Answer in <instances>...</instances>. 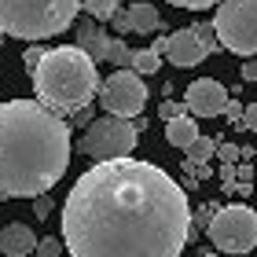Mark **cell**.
I'll return each mask as SVG.
<instances>
[{"label":"cell","instance_id":"17","mask_svg":"<svg viewBox=\"0 0 257 257\" xmlns=\"http://www.w3.org/2000/svg\"><path fill=\"white\" fill-rule=\"evenodd\" d=\"M188 155H191V162H209L217 155V144L213 140H202V136H195V144L188 147Z\"/></svg>","mask_w":257,"mask_h":257},{"label":"cell","instance_id":"12","mask_svg":"<svg viewBox=\"0 0 257 257\" xmlns=\"http://www.w3.org/2000/svg\"><path fill=\"white\" fill-rule=\"evenodd\" d=\"M118 33H158L162 30V15L155 4H128V11L114 15Z\"/></svg>","mask_w":257,"mask_h":257},{"label":"cell","instance_id":"19","mask_svg":"<svg viewBox=\"0 0 257 257\" xmlns=\"http://www.w3.org/2000/svg\"><path fill=\"white\" fill-rule=\"evenodd\" d=\"M169 4L188 8V11H202V8H213V4H220V0H169Z\"/></svg>","mask_w":257,"mask_h":257},{"label":"cell","instance_id":"4","mask_svg":"<svg viewBox=\"0 0 257 257\" xmlns=\"http://www.w3.org/2000/svg\"><path fill=\"white\" fill-rule=\"evenodd\" d=\"M81 0H0V33L19 41H44L74 26Z\"/></svg>","mask_w":257,"mask_h":257},{"label":"cell","instance_id":"13","mask_svg":"<svg viewBox=\"0 0 257 257\" xmlns=\"http://www.w3.org/2000/svg\"><path fill=\"white\" fill-rule=\"evenodd\" d=\"M33 250H37V235H33L30 224L15 220V224H8L0 231V253L4 257H30Z\"/></svg>","mask_w":257,"mask_h":257},{"label":"cell","instance_id":"16","mask_svg":"<svg viewBox=\"0 0 257 257\" xmlns=\"http://www.w3.org/2000/svg\"><path fill=\"white\" fill-rule=\"evenodd\" d=\"M118 4L121 0H81V11H88V19H96V22H107L118 15Z\"/></svg>","mask_w":257,"mask_h":257},{"label":"cell","instance_id":"14","mask_svg":"<svg viewBox=\"0 0 257 257\" xmlns=\"http://www.w3.org/2000/svg\"><path fill=\"white\" fill-rule=\"evenodd\" d=\"M195 136H198V128H195L191 118H169V125H166V140H169L173 147H184V151H188V147L195 144Z\"/></svg>","mask_w":257,"mask_h":257},{"label":"cell","instance_id":"7","mask_svg":"<svg viewBox=\"0 0 257 257\" xmlns=\"http://www.w3.org/2000/svg\"><path fill=\"white\" fill-rule=\"evenodd\" d=\"M136 125L128 121V118H114V114H107V118H96L88 128H85V136H81V151H85L88 158H99V162H107V158H128L133 155V147H136Z\"/></svg>","mask_w":257,"mask_h":257},{"label":"cell","instance_id":"20","mask_svg":"<svg viewBox=\"0 0 257 257\" xmlns=\"http://www.w3.org/2000/svg\"><path fill=\"white\" fill-rule=\"evenodd\" d=\"M242 125H246L250 133H257V103H250V107H242Z\"/></svg>","mask_w":257,"mask_h":257},{"label":"cell","instance_id":"6","mask_svg":"<svg viewBox=\"0 0 257 257\" xmlns=\"http://www.w3.org/2000/svg\"><path fill=\"white\" fill-rule=\"evenodd\" d=\"M209 242L220 253H250L257 246V213L250 206H224L209 220Z\"/></svg>","mask_w":257,"mask_h":257},{"label":"cell","instance_id":"24","mask_svg":"<svg viewBox=\"0 0 257 257\" xmlns=\"http://www.w3.org/2000/svg\"><path fill=\"white\" fill-rule=\"evenodd\" d=\"M242 81H257V63H246V66H242Z\"/></svg>","mask_w":257,"mask_h":257},{"label":"cell","instance_id":"22","mask_svg":"<svg viewBox=\"0 0 257 257\" xmlns=\"http://www.w3.org/2000/svg\"><path fill=\"white\" fill-rule=\"evenodd\" d=\"M41 55H44L41 48H26V52H22V63H26V66L33 70V66H37V63H41Z\"/></svg>","mask_w":257,"mask_h":257},{"label":"cell","instance_id":"18","mask_svg":"<svg viewBox=\"0 0 257 257\" xmlns=\"http://www.w3.org/2000/svg\"><path fill=\"white\" fill-rule=\"evenodd\" d=\"M37 257H63L59 239H55V235H48V239H37Z\"/></svg>","mask_w":257,"mask_h":257},{"label":"cell","instance_id":"2","mask_svg":"<svg viewBox=\"0 0 257 257\" xmlns=\"http://www.w3.org/2000/svg\"><path fill=\"white\" fill-rule=\"evenodd\" d=\"M70 166V125L37 99L0 103V195L37 198Z\"/></svg>","mask_w":257,"mask_h":257},{"label":"cell","instance_id":"10","mask_svg":"<svg viewBox=\"0 0 257 257\" xmlns=\"http://www.w3.org/2000/svg\"><path fill=\"white\" fill-rule=\"evenodd\" d=\"M77 48L81 52H88L92 55V63H114L118 70H125L128 66V59H133V52L125 48V41L121 37H110V33H103L99 26H96V19H85L77 26Z\"/></svg>","mask_w":257,"mask_h":257},{"label":"cell","instance_id":"21","mask_svg":"<svg viewBox=\"0 0 257 257\" xmlns=\"http://www.w3.org/2000/svg\"><path fill=\"white\" fill-rule=\"evenodd\" d=\"M33 209H37V217H48L52 213V198L48 195H37V198H33Z\"/></svg>","mask_w":257,"mask_h":257},{"label":"cell","instance_id":"1","mask_svg":"<svg viewBox=\"0 0 257 257\" xmlns=\"http://www.w3.org/2000/svg\"><path fill=\"white\" fill-rule=\"evenodd\" d=\"M191 235L188 195L162 166L107 158L77 177L63 202L70 257H180Z\"/></svg>","mask_w":257,"mask_h":257},{"label":"cell","instance_id":"5","mask_svg":"<svg viewBox=\"0 0 257 257\" xmlns=\"http://www.w3.org/2000/svg\"><path fill=\"white\" fill-rule=\"evenodd\" d=\"M213 33L220 48L235 55H257V0H220Z\"/></svg>","mask_w":257,"mask_h":257},{"label":"cell","instance_id":"25","mask_svg":"<svg viewBox=\"0 0 257 257\" xmlns=\"http://www.w3.org/2000/svg\"><path fill=\"white\" fill-rule=\"evenodd\" d=\"M0 37H4V33H0Z\"/></svg>","mask_w":257,"mask_h":257},{"label":"cell","instance_id":"23","mask_svg":"<svg viewBox=\"0 0 257 257\" xmlns=\"http://www.w3.org/2000/svg\"><path fill=\"white\" fill-rule=\"evenodd\" d=\"M224 114H228L231 121H235V118H242V103H239V99H228V107H224Z\"/></svg>","mask_w":257,"mask_h":257},{"label":"cell","instance_id":"11","mask_svg":"<svg viewBox=\"0 0 257 257\" xmlns=\"http://www.w3.org/2000/svg\"><path fill=\"white\" fill-rule=\"evenodd\" d=\"M184 103H188V110L195 118H220L228 107V88L213 77H198L184 92Z\"/></svg>","mask_w":257,"mask_h":257},{"label":"cell","instance_id":"8","mask_svg":"<svg viewBox=\"0 0 257 257\" xmlns=\"http://www.w3.org/2000/svg\"><path fill=\"white\" fill-rule=\"evenodd\" d=\"M96 96H99L107 114L128 118V121H133L136 114H144V107H147V85H144L140 74H133V70H114L107 81H99Z\"/></svg>","mask_w":257,"mask_h":257},{"label":"cell","instance_id":"15","mask_svg":"<svg viewBox=\"0 0 257 257\" xmlns=\"http://www.w3.org/2000/svg\"><path fill=\"white\" fill-rule=\"evenodd\" d=\"M128 66H133V74L140 77H151L155 70L162 66V55L155 48H144V52H133V59H128Z\"/></svg>","mask_w":257,"mask_h":257},{"label":"cell","instance_id":"3","mask_svg":"<svg viewBox=\"0 0 257 257\" xmlns=\"http://www.w3.org/2000/svg\"><path fill=\"white\" fill-rule=\"evenodd\" d=\"M99 88V70L92 63L88 52L77 44H63V48H48L41 63L33 66V92L37 103H44L55 114H74L96 96Z\"/></svg>","mask_w":257,"mask_h":257},{"label":"cell","instance_id":"9","mask_svg":"<svg viewBox=\"0 0 257 257\" xmlns=\"http://www.w3.org/2000/svg\"><path fill=\"white\" fill-rule=\"evenodd\" d=\"M220 48L217 44V33L213 26H184L177 33H169V41H166V59L173 66H198L206 59V55H213Z\"/></svg>","mask_w":257,"mask_h":257}]
</instances>
